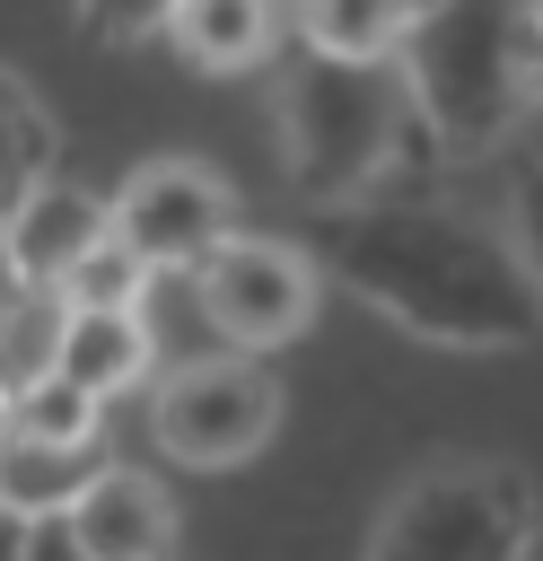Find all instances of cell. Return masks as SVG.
<instances>
[{
  "label": "cell",
  "mask_w": 543,
  "mask_h": 561,
  "mask_svg": "<svg viewBox=\"0 0 543 561\" xmlns=\"http://www.w3.org/2000/svg\"><path fill=\"white\" fill-rule=\"evenodd\" d=\"M324 280L403 324L429 351H525L543 333V280L508 219H482L464 202H342L315 210Z\"/></svg>",
  "instance_id": "1"
},
{
  "label": "cell",
  "mask_w": 543,
  "mask_h": 561,
  "mask_svg": "<svg viewBox=\"0 0 543 561\" xmlns=\"http://www.w3.org/2000/svg\"><path fill=\"white\" fill-rule=\"evenodd\" d=\"M105 473V438H35V430H9L0 421V491L35 517L70 508L88 482Z\"/></svg>",
  "instance_id": "12"
},
{
  "label": "cell",
  "mask_w": 543,
  "mask_h": 561,
  "mask_svg": "<svg viewBox=\"0 0 543 561\" xmlns=\"http://www.w3.org/2000/svg\"><path fill=\"white\" fill-rule=\"evenodd\" d=\"M272 123H280V175L307 210H342L377 193V175L394 167V140H420L403 61H342L315 44L289 53L272 88Z\"/></svg>",
  "instance_id": "3"
},
{
  "label": "cell",
  "mask_w": 543,
  "mask_h": 561,
  "mask_svg": "<svg viewBox=\"0 0 543 561\" xmlns=\"http://www.w3.org/2000/svg\"><path fill=\"white\" fill-rule=\"evenodd\" d=\"M166 44H175L201 79L254 70V61H272V44H280V0H175Z\"/></svg>",
  "instance_id": "11"
},
{
  "label": "cell",
  "mask_w": 543,
  "mask_h": 561,
  "mask_svg": "<svg viewBox=\"0 0 543 561\" xmlns=\"http://www.w3.org/2000/svg\"><path fill=\"white\" fill-rule=\"evenodd\" d=\"M114 228L158 263V272H193L210 245L236 237V184L201 158H140L114 184Z\"/></svg>",
  "instance_id": "7"
},
{
  "label": "cell",
  "mask_w": 543,
  "mask_h": 561,
  "mask_svg": "<svg viewBox=\"0 0 543 561\" xmlns=\"http://www.w3.org/2000/svg\"><path fill=\"white\" fill-rule=\"evenodd\" d=\"M193 307H201V324L219 333V342H236V351H280V342H298L307 324H315V298H324V254H307V245H289V237H228V245H210L193 272Z\"/></svg>",
  "instance_id": "6"
},
{
  "label": "cell",
  "mask_w": 543,
  "mask_h": 561,
  "mask_svg": "<svg viewBox=\"0 0 543 561\" xmlns=\"http://www.w3.org/2000/svg\"><path fill=\"white\" fill-rule=\"evenodd\" d=\"M149 280H158V263L114 228V237H96V245L61 272V289H53V298H61V307H140V298H149Z\"/></svg>",
  "instance_id": "15"
},
{
  "label": "cell",
  "mask_w": 543,
  "mask_h": 561,
  "mask_svg": "<svg viewBox=\"0 0 543 561\" xmlns=\"http://www.w3.org/2000/svg\"><path fill=\"white\" fill-rule=\"evenodd\" d=\"M298 9V44L342 53V61H403L420 0H289Z\"/></svg>",
  "instance_id": "13"
},
{
  "label": "cell",
  "mask_w": 543,
  "mask_h": 561,
  "mask_svg": "<svg viewBox=\"0 0 543 561\" xmlns=\"http://www.w3.org/2000/svg\"><path fill=\"white\" fill-rule=\"evenodd\" d=\"M149 359H158V333L140 307H61L53 298V368L79 377L88 394H105V403L131 394L149 377Z\"/></svg>",
  "instance_id": "9"
},
{
  "label": "cell",
  "mask_w": 543,
  "mask_h": 561,
  "mask_svg": "<svg viewBox=\"0 0 543 561\" xmlns=\"http://www.w3.org/2000/svg\"><path fill=\"white\" fill-rule=\"evenodd\" d=\"M0 552H35V508H18L0 491Z\"/></svg>",
  "instance_id": "19"
},
{
  "label": "cell",
  "mask_w": 543,
  "mask_h": 561,
  "mask_svg": "<svg viewBox=\"0 0 543 561\" xmlns=\"http://www.w3.org/2000/svg\"><path fill=\"white\" fill-rule=\"evenodd\" d=\"M280 430V377L254 359V351H210V359H184L158 377L149 394V438L166 465H193V473H228L245 456H263Z\"/></svg>",
  "instance_id": "5"
},
{
  "label": "cell",
  "mask_w": 543,
  "mask_h": 561,
  "mask_svg": "<svg viewBox=\"0 0 543 561\" xmlns=\"http://www.w3.org/2000/svg\"><path fill=\"white\" fill-rule=\"evenodd\" d=\"M96 237H114V202H96L88 184H35L18 210H9V245H18V272L35 280V289H61V272L96 245Z\"/></svg>",
  "instance_id": "10"
},
{
  "label": "cell",
  "mask_w": 543,
  "mask_h": 561,
  "mask_svg": "<svg viewBox=\"0 0 543 561\" xmlns=\"http://www.w3.org/2000/svg\"><path fill=\"white\" fill-rule=\"evenodd\" d=\"M70 9H79V35L88 44H114V53L166 35V18H175V0H70Z\"/></svg>",
  "instance_id": "16"
},
{
  "label": "cell",
  "mask_w": 543,
  "mask_h": 561,
  "mask_svg": "<svg viewBox=\"0 0 543 561\" xmlns=\"http://www.w3.org/2000/svg\"><path fill=\"white\" fill-rule=\"evenodd\" d=\"M508 228H517V245H525V263L543 280V158H517L508 167Z\"/></svg>",
  "instance_id": "17"
},
{
  "label": "cell",
  "mask_w": 543,
  "mask_h": 561,
  "mask_svg": "<svg viewBox=\"0 0 543 561\" xmlns=\"http://www.w3.org/2000/svg\"><path fill=\"white\" fill-rule=\"evenodd\" d=\"M412 131L438 167L499 158L543 114V18L534 0H429L403 44Z\"/></svg>",
  "instance_id": "2"
},
{
  "label": "cell",
  "mask_w": 543,
  "mask_h": 561,
  "mask_svg": "<svg viewBox=\"0 0 543 561\" xmlns=\"http://www.w3.org/2000/svg\"><path fill=\"white\" fill-rule=\"evenodd\" d=\"M420 9H429V0H420Z\"/></svg>",
  "instance_id": "21"
},
{
  "label": "cell",
  "mask_w": 543,
  "mask_h": 561,
  "mask_svg": "<svg viewBox=\"0 0 543 561\" xmlns=\"http://www.w3.org/2000/svg\"><path fill=\"white\" fill-rule=\"evenodd\" d=\"M26 298H44V289H35L26 272H18V245H9V219H0V333H9L18 316H26Z\"/></svg>",
  "instance_id": "18"
},
{
  "label": "cell",
  "mask_w": 543,
  "mask_h": 561,
  "mask_svg": "<svg viewBox=\"0 0 543 561\" xmlns=\"http://www.w3.org/2000/svg\"><path fill=\"white\" fill-rule=\"evenodd\" d=\"M61 175V123H53V105L0 61V219L35 193V184H53Z\"/></svg>",
  "instance_id": "14"
},
{
  "label": "cell",
  "mask_w": 543,
  "mask_h": 561,
  "mask_svg": "<svg viewBox=\"0 0 543 561\" xmlns=\"http://www.w3.org/2000/svg\"><path fill=\"white\" fill-rule=\"evenodd\" d=\"M534 18H543V0H534Z\"/></svg>",
  "instance_id": "20"
},
{
  "label": "cell",
  "mask_w": 543,
  "mask_h": 561,
  "mask_svg": "<svg viewBox=\"0 0 543 561\" xmlns=\"http://www.w3.org/2000/svg\"><path fill=\"white\" fill-rule=\"evenodd\" d=\"M175 543H184L175 500L131 465H105L70 508L35 517V552H79V561H166Z\"/></svg>",
  "instance_id": "8"
},
{
  "label": "cell",
  "mask_w": 543,
  "mask_h": 561,
  "mask_svg": "<svg viewBox=\"0 0 543 561\" xmlns=\"http://www.w3.org/2000/svg\"><path fill=\"white\" fill-rule=\"evenodd\" d=\"M534 543H543V491L525 465L499 456L420 465L368 526L377 561H517Z\"/></svg>",
  "instance_id": "4"
}]
</instances>
